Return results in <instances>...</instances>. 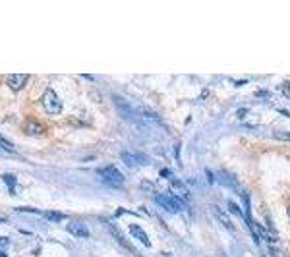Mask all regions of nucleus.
<instances>
[{"label": "nucleus", "mask_w": 290, "mask_h": 257, "mask_svg": "<svg viewBox=\"0 0 290 257\" xmlns=\"http://www.w3.org/2000/svg\"><path fill=\"white\" fill-rule=\"evenodd\" d=\"M41 103H43V108H45L47 114H60L62 112V101H60V97L56 95L54 89H47L43 93Z\"/></svg>", "instance_id": "nucleus-1"}, {"label": "nucleus", "mask_w": 290, "mask_h": 257, "mask_svg": "<svg viewBox=\"0 0 290 257\" xmlns=\"http://www.w3.org/2000/svg\"><path fill=\"white\" fill-rule=\"evenodd\" d=\"M130 234H132L133 238H137V240H139V242H141L143 246H147V248L151 246V240H149V236L145 234V230H143L141 226H137V225H130Z\"/></svg>", "instance_id": "nucleus-6"}, {"label": "nucleus", "mask_w": 290, "mask_h": 257, "mask_svg": "<svg viewBox=\"0 0 290 257\" xmlns=\"http://www.w3.org/2000/svg\"><path fill=\"white\" fill-rule=\"evenodd\" d=\"M0 147H2V149H6V151H14V145H12L8 139H4L2 135H0Z\"/></svg>", "instance_id": "nucleus-14"}, {"label": "nucleus", "mask_w": 290, "mask_h": 257, "mask_svg": "<svg viewBox=\"0 0 290 257\" xmlns=\"http://www.w3.org/2000/svg\"><path fill=\"white\" fill-rule=\"evenodd\" d=\"M66 230H68L72 236H76V238H89L87 226L83 225V223H79V221H70L68 226H66Z\"/></svg>", "instance_id": "nucleus-5"}, {"label": "nucleus", "mask_w": 290, "mask_h": 257, "mask_svg": "<svg viewBox=\"0 0 290 257\" xmlns=\"http://www.w3.org/2000/svg\"><path fill=\"white\" fill-rule=\"evenodd\" d=\"M110 232H112V236H114V238H116V240H118V242H120V244H122V246L128 250L130 254H135V256H137V250H135V248L130 244L128 240H126V238H124V236H122V234H120V232H118L114 226H110Z\"/></svg>", "instance_id": "nucleus-10"}, {"label": "nucleus", "mask_w": 290, "mask_h": 257, "mask_svg": "<svg viewBox=\"0 0 290 257\" xmlns=\"http://www.w3.org/2000/svg\"><path fill=\"white\" fill-rule=\"evenodd\" d=\"M20 213H39L37 209H31V207H18Z\"/></svg>", "instance_id": "nucleus-17"}, {"label": "nucleus", "mask_w": 290, "mask_h": 257, "mask_svg": "<svg viewBox=\"0 0 290 257\" xmlns=\"http://www.w3.org/2000/svg\"><path fill=\"white\" fill-rule=\"evenodd\" d=\"M205 174H207V180H209V184H213V182H215V176L211 174V170H205Z\"/></svg>", "instance_id": "nucleus-18"}, {"label": "nucleus", "mask_w": 290, "mask_h": 257, "mask_svg": "<svg viewBox=\"0 0 290 257\" xmlns=\"http://www.w3.org/2000/svg\"><path fill=\"white\" fill-rule=\"evenodd\" d=\"M213 213H215V217H217V221H219L221 225L225 226L226 230H230V232H234V230H236V228H234V225L230 223V219H228V215H226V213H223V211H221V209H219L217 205L213 207Z\"/></svg>", "instance_id": "nucleus-9"}, {"label": "nucleus", "mask_w": 290, "mask_h": 257, "mask_svg": "<svg viewBox=\"0 0 290 257\" xmlns=\"http://www.w3.org/2000/svg\"><path fill=\"white\" fill-rule=\"evenodd\" d=\"M10 246V238L8 236H0V248H8Z\"/></svg>", "instance_id": "nucleus-16"}, {"label": "nucleus", "mask_w": 290, "mask_h": 257, "mask_svg": "<svg viewBox=\"0 0 290 257\" xmlns=\"http://www.w3.org/2000/svg\"><path fill=\"white\" fill-rule=\"evenodd\" d=\"M269 256L271 257H281L279 254H277V250H273V248H269Z\"/></svg>", "instance_id": "nucleus-19"}, {"label": "nucleus", "mask_w": 290, "mask_h": 257, "mask_svg": "<svg viewBox=\"0 0 290 257\" xmlns=\"http://www.w3.org/2000/svg\"><path fill=\"white\" fill-rule=\"evenodd\" d=\"M6 83H8V87L12 89V91H22L24 89V85L27 83V76L26 74H10L8 77H6Z\"/></svg>", "instance_id": "nucleus-4"}, {"label": "nucleus", "mask_w": 290, "mask_h": 257, "mask_svg": "<svg viewBox=\"0 0 290 257\" xmlns=\"http://www.w3.org/2000/svg\"><path fill=\"white\" fill-rule=\"evenodd\" d=\"M228 209H230V213H234L236 217H242V213H240V209H238V207H236V205H234L232 201H228Z\"/></svg>", "instance_id": "nucleus-15"}, {"label": "nucleus", "mask_w": 290, "mask_h": 257, "mask_svg": "<svg viewBox=\"0 0 290 257\" xmlns=\"http://www.w3.org/2000/svg\"><path fill=\"white\" fill-rule=\"evenodd\" d=\"M43 217H45L47 221H51V223H60V221L64 219V215H62V213H56V211H45Z\"/></svg>", "instance_id": "nucleus-11"}, {"label": "nucleus", "mask_w": 290, "mask_h": 257, "mask_svg": "<svg viewBox=\"0 0 290 257\" xmlns=\"http://www.w3.org/2000/svg\"><path fill=\"white\" fill-rule=\"evenodd\" d=\"M122 157V161L126 162L128 166H137V164H147V157H143V155H139V153H135V155H132V153H122L120 155Z\"/></svg>", "instance_id": "nucleus-7"}, {"label": "nucleus", "mask_w": 290, "mask_h": 257, "mask_svg": "<svg viewBox=\"0 0 290 257\" xmlns=\"http://www.w3.org/2000/svg\"><path fill=\"white\" fill-rule=\"evenodd\" d=\"M4 182H8V188H10V192H12V193L16 192V178H14V176H10V174H4Z\"/></svg>", "instance_id": "nucleus-12"}, {"label": "nucleus", "mask_w": 290, "mask_h": 257, "mask_svg": "<svg viewBox=\"0 0 290 257\" xmlns=\"http://www.w3.org/2000/svg\"><path fill=\"white\" fill-rule=\"evenodd\" d=\"M0 221H2V219H0Z\"/></svg>", "instance_id": "nucleus-20"}, {"label": "nucleus", "mask_w": 290, "mask_h": 257, "mask_svg": "<svg viewBox=\"0 0 290 257\" xmlns=\"http://www.w3.org/2000/svg\"><path fill=\"white\" fill-rule=\"evenodd\" d=\"M155 201H157V205L162 207L166 213H178V211L184 207V201H182L180 197L172 195V193H159V195L155 197Z\"/></svg>", "instance_id": "nucleus-2"}, {"label": "nucleus", "mask_w": 290, "mask_h": 257, "mask_svg": "<svg viewBox=\"0 0 290 257\" xmlns=\"http://www.w3.org/2000/svg\"><path fill=\"white\" fill-rule=\"evenodd\" d=\"M273 135H275L277 139H281V141H290V131H281V129H277V131H273Z\"/></svg>", "instance_id": "nucleus-13"}, {"label": "nucleus", "mask_w": 290, "mask_h": 257, "mask_svg": "<svg viewBox=\"0 0 290 257\" xmlns=\"http://www.w3.org/2000/svg\"><path fill=\"white\" fill-rule=\"evenodd\" d=\"M99 176L105 180L106 186L110 188H120L124 184V174L114 168V166H105V168H99Z\"/></svg>", "instance_id": "nucleus-3"}, {"label": "nucleus", "mask_w": 290, "mask_h": 257, "mask_svg": "<svg viewBox=\"0 0 290 257\" xmlns=\"http://www.w3.org/2000/svg\"><path fill=\"white\" fill-rule=\"evenodd\" d=\"M24 131L27 135H43L45 133V126L41 122H37V120H27L26 126H24Z\"/></svg>", "instance_id": "nucleus-8"}]
</instances>
